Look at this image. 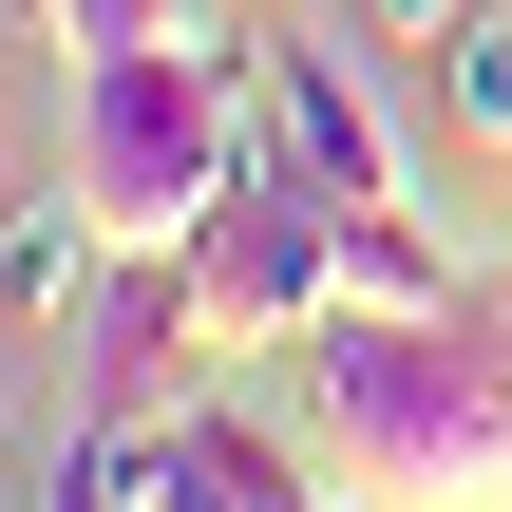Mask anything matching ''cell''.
Returning <instances> with one entry per match:
<instances>
[{
  "label": "cell",
  "mask_w": 512,
  "mask_h": 512,
  "mask_svg": "<svg viewBox=\"0 0 512 512\" xmlns=\"http://www.w3.org/2000/svg\"><path fill=\"white\" fill-rule=\"evenodd\" d=\"M342 512H380V494H342Z\"/></svg>",
  "instance_id": "2e32d148"
},
{
  "label": "cell",
  "mask_w": 512,
  "mask_h": 512,
  "mask_svg": "<svg viewBox=\"0 0 512 512\" xmlns=\"http://www.w3.org/2000/svg\"><path fill=\"white\" fill-rule=\"evenodd\" d=\"M304 418L380 512H512V342L475 304H323Z\"/></svg>",
  "instance_id": "6da1fadb"
},
{
  "label": "cell",
  "mask_w": 512,
  "mask_h": 512,
  "mask_svg": "<svg viewBox=\"0 0 512 512\" xmlns=\"http://www.w3.org/2000/svg\"><path fill=\"white\" fill-rule=\"evenodd\" d=\"M190 266H209V342L247 361V342H304L323 304H342V190L285 152V133H247V171L190 209Z\"/></svg>",
  "instance_id": "3957f363"
},
{
  "label": "cell",
  "mask_w": 512,
  "mask_h": 512,
  "mask_svg": "<svg viewBox=\"0 0 512 512\" xmlns=\"http://www.w3.org/2000/svg\"><path fill=\"white\" fill-rule=\"evenodd\" d=\"M228 19H285V0H228Z\"/></svg>",
  "instance_id": "4fadbf2b"
},
{
  "label": "cell",
  "mask_w": 512,
  "mask_h": 512,
  "mask_svg": "<svg viewBox=\"0 0 512 512\" xmlns=\"http://www.w3.org/2000/svg\"><path fill=\"white\" fill-rule=\"evenodd\" d=\"M0 512H57V494H0Z\"/></svg>",
  "instance_id": "9a60e30c"
},
{
  "label": "cell",
  "mask_w": 512,
  "mask_h": 512,
  "mask_svg": "<svg viewBox=\"0 0 512 512\" xmlns=\"http://www.w3.org/2000/svg\"><path fill=\"white\" fill-rule=\"evenodd\" d=\"M57 76H76V190H95L114 247H171L266 133L247 19H190V38H133V57H57Z\"/></svg>",
  "instance_id": "7a4b0ae2"
},
{
  "label": "cell",
  "mask_w": 512,
  "mask_h": 512,
  "mask_svg": "<svg viewBox=\"0 0 512 512\" xmlns=\"http://www.w3.org/2000/svg\"><path fill=\"white\" fill-rule=\"evenodd\" d=\"M342 304H456V247L418 228V190L399 209H342Z\"/></svg>",
  "instance_id": "30bf717a"
},
{
  "label": "cell",
  "mask_w": 512,
  "mask_h": 512,
  "mask_svg": "<svg viewBox=\"0 0 512 512\" xmlns=\"http://www.w3.org/2000/svg\"><path fill=\"white\" fill-rule=\"evenodd\" d=\"M361 19H380V38H418V57H437V38H456V19H475V0H361Z\"/></svg>",
  "instance_id": "7c38bea8"
},
{
  "label": "cell",
  "mask_w": 512,
  "mask_h": 512,
  "mask_svg": "<svg viewBox=\"0 0 512 512\" xmlns=\"http://www.w3.org/2000/svg\"><path fill=\"white\" fill-rule=\"evenodd\" d=\"M171 456H190V512H342V437H285L247 399H171Z\"/></svg>",
  "instance_id": "8992f818"
},
{
  "label": "cell",
  "mask_w": 512,
  "mask_h": 512,
  "mask_svg": "<svg viewBox=\"0 0 512 512\" xmlns=\"http://www.w3.org/2000/svg\"><path fill=\"white\" fill-rule=\"evenodd\" d=\"M190 19H228V0H38L57 57H133V38H190Z\"/></svg>",
  "instance_id": "8fae6325"
},
{
  "label": "cell",
  "mask_w": 512,
  "mask_h": 512,
  "mask_svg": "<svg viewBox=\"0 0 512 512\" xmlns=\"http://www.w3.org/2000/svg\"><path fill=\"white\" fill-rule=\"evenodd\" d=\"M0 456H19V399H0Z\"/></svg>",
  "instance_id": "5bb4252c"
},
{
  "label": "cell",
  "mask_w": 512,
  "mask_h": 512,
  "mask_svg": "<svg viewBox=\"0 0 512 512\" xmlns=\"http://www.w3.org/2000/svg\"><path fill=\"white\" fill-rule=\"evenodd\" d=\"M57 342H76V418H171L152 380H171V361H228V342H209V266H190V228H171V247H114L95 304H76Z\"/></svg>",
  "instance_id": "5b68a950"
},
{
  "label": "cell",
  "mask_w": 512,
  "mask_h": 512,
  "mask_svg": "<svg viewBox=\"0 0 512 512\" xmlns=\"http://www.w3.org/2000/svg\"><path fill=\"white\" fill-rule=\"evenodd\" d=\"M95 266H114V228H95L76 171H57V190H0V323H76Z\"/></svg>",
  "instance_id": "52a82bcc"
},
{
  "label": "cell",
  "mask_w": 512,
  "mask_h": 512,
  "mask_svg": "<svg viewBox=\"0 0 512 512\" xmlns=\"http://www.w3.org/2000/svg\"><path fill=\"white\" fill-rule=\"evenodd\" d=\"M247 76H266V133H285V152H304L342 209H399V190H418V152H399L380 76H361V57H342L304 0H285V19H247Z\"/></svg>",
  "instance_id": "277c9868"
},
{
  "label": "cell",
  "mask_w": 512,
  "mask_h": 512,
  "mask_svg": "<svg viewBox=\"0 0 512 512\" xmlns=\"http://www.w3.org/2000/svg\"><path fill=\"white\" fill-rule=\"evenodd\" d=\"M418 76H437V133H456V152H512V0H475Z\"/></svg>",
  "instance_id": "9c48e42d"
},
{
  "label": "cell",
  "mask_w": 512,
  "mask_h": 512,
  "mask_svg": "<svg viewBox=\"0 0 512 512\" xmlns=\"http://www.w3.org/2000/svg\"><path fill=\"white\" fill-rule=\"evenodd\" d=\"M57 512H190V456H171V418H76V456H57Z\"/></svg>",
  "instance_id": "ba28073f"
}]
</instances>
